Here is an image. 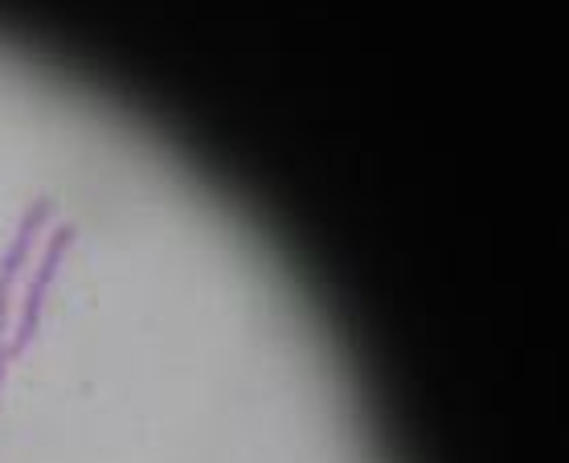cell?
<instances>
[{"mask_svg":"<svg viewBox=\"0 0 569 463\" xmlns=\"http://www.w3.org/2000/svg\"><path fill=\"white\" fill-rule=\"evenodd\" d=\"M70 238H74L70 226H58V230H50L46 238H41V255H37L33 275H29V287H25V304H21L17 320H13V341L5 345V353H0L5 361L17 357V353L33 341L37 320H41V304H46V291H50V283H54V271H58V263H62V255H66Z\"/></svg>","mask_w":569,"mask_h":463,"instance_id":"obj_1","label":"cell"},{"mask_svg":"<svg viewBox=\"0 0 569 463\" xmlns=\"http://www.w3.org/2000/svg\"><path fill=\"white\" fill-rule=\"evenodd\" d=\"M54 218V205L50 201H33L29 214L21 218V230L9 246L5 263H0V353H5V336H9V320H13V287L25 275V263L33 255V246L46 238V222Z\"/></svg>","mask_w":569,"mask_h":463,"instance_id":"obj_2","label":"cell"},{"mask_svg":"<svg viewBox=\"0 0 569 463\" xmlns=\"http://www.w3.org/2000/svg\"><path fill=\"white\" fill-rule=\"evenodd\" d=\"M0 373H5V357H0Z\"/></svg>","mask_w":569,"mask_h":463,"instance_id":"obj_3","label":"cell"}]
</instances>
